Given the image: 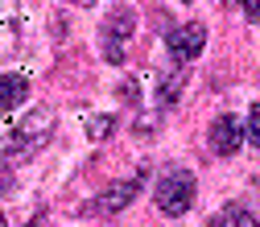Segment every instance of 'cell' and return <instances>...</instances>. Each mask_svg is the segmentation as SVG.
<instances>
[{
  "mask_svg": "<svg viewBox=\"0 0 260 227\" xmlns=\"http://www.w3.org/2000/svg\"><path fill=\"white\" fill-rule=\"evenodd\" d=\"M62 5H79V9H91L95 0H62Z\"/></svg>",
  "mask_w": 260,
  "mask_h": 227,
  "instance_id": "5bb4252c",
  "label": "cell"
},
{
  "mask_svg": "<svg viewBox=\"0 0 260 227\" xmlns=\"http://www.w3.org/2000/svg\"><path fill=\"white\" fill-rule=\"evenodd\" d=\"M203 46H207V29L199 21H186V25H178L174 34H170V54L178 62H194V58L203 54Z\"/></svg>",
  "mask_w": 260,
  "mask_h": 227,
  "instance_id": "52a82bcc",
  "label": "cell"
},
{
  "mask_svg": "<svg viewBox=\"0 0 260 227\" xmlns=\"http://www.w3.org/2000/svg\"><path fill=\"white\" fill-rule=\"evenodd\" d=\"M141 186H145V174L137 170L133 178H120V182H112L100 199H95V215H120L128 203H137V194H141Z\"/></svg>",
  "mask_w": 260,
  "mask_h": 227,
  "instance_id": "5b68a950",
  "label": "cell"
},
{
  "mask_svg": "<svg viewBox=\"0 0 260 227\" xmlns=\"http://www.w3.org/2000/svg\"><path fill=\"white\" fill-rule=\"evenodd\" d=\"M25 42V9L21 0H0V62L13 58Z\"/></svg>",
  "mask_w": 260,
  "mask_h": 227,
  "instance_id": "277c9868",
  "label": "cell"
},
{
  "mask_svg": "<svg viewBox=\"0 0 260 227\" xmlns=\"http://www.w3.org/2000/svg\"><path fill=\"white\" fill-rule=\"evenodd\" d=\"M133 38H137V13L128 5H116L104 17V25H100V50H104V58L112 62V67H120V62L128 58Z\"/></svg>",
  "mask_w": 260,
  "mask_h": 227,
  "instance_id": "7a4b0ae2",
  "label": "cell"
},
{
  "mask_svg": "<svg viewBox=\"0 0 260 227\" xmlns=\"http://www.w3.org/2000/svg\"><path fill=\"white\" fill-rule=\"evenodd\" d=\"M211 227H219V223H211Z\"/></svg>",
  "mask_w": 260,
  "mask_h": 227,
  "instance_id": "ac0fdd59",
  "label": "cell"
},
{
  "mask_svg": "<svg viewBox=\"0 0 260 227\" xmlns=\"http://www.w3.org/2000/svg\"><path fill=\"white\" fill-rule=\"evenodd\" d=\"M244 17L252 25H260V0H244Z\"/></svg>",
  "mask_w": 260,
  "mask_h": 227,
  "instance_id": "4fadbf2b",
  "label": "cell"
},
{
  "mask_svg": "<svg viewBox=\"0 0 260 227\" xmlns=\"http://www.w3.org/2000/svg\"><path fill=\"white\" fill-rule=\"evenodd\" d=\"M227 227H260V219H256L252 211H240V207H232V211H227Z\"/></svg>",
  "mask_w": 260,
  "mask_h": 227,
  "instance_id": "8fae6325",
  "label": "cell"
},
{
  "mask_svg": "<svg viewBox=\"0 0 260 227\" xmlns=\"http://www.w3.org/2000/svg\"><path fill=\"white\" fill-rule=\"evenodd\" d=\"M186 5H190V0H186Z\"/></svg>",
  "mask_w": 260,
  "mask_h": 227,
  "instance_id": "d6986e66",
  "label": "cell"
},
{
  "mask_svg": "<svg viewBox=\"0 0 260 227\" xmlns=\"http://www.w3.org/2000/svg\"><path fill=\"white\" fill-rule=\"evenodd\" d=\"M0 227H9V219H5V211H0Z\"/></svg>",
  "mask_w": 260,
  "mask_h": 227,
  "instance_id": "9a60e30c",
  "label": "cell"
},
{
  "mask_svg": "<svg viewBox=\"0 0 260 227\" xmlns=\"http://www.w3.org/2000/svg\"><path fill=\"white\" fill-rule=\"evenodd\" d=\"M25 100H29V79L5 71V75H0V112H13V108H21Z\"/></svg>",
  "mask_w": 260,
  "mask_h": 227,
  "instance_id": "ba28073f",
  "label": "cell"
},
{
  "mask_svg": "<svg viewBox=\"0 0 260 227\" xmlns=\"http://www.w3.org/2000/svg\"><path fill=\"white\" fill-rule=\"evenodd\" d=\"M244 145V124L236 116H215L211 124V153L215 157H236Z\"/></svg>",
  "mask_w": 260,
  "mask_h": 227,
  "instance_id": "8992f818",
  "label": "cell"
},
{
  "mask_svg": "<svg viewBox=\"0 0 260 227\" xmlns=\"http://www.w3.org/2000/svg\"><path fill=\"white\" fill-rule=\"evenodd\" d=\"M112 128H116V120H112V116H95V120L87 124V137H91V141H108Z\"/></svg>",
  "mask_w": 260,
  "mask_h": 227,
  "instance_id": "30bf717a",
  "label": "cell"
},
{
  "mask_svg": "<svg viewBox=\"0 0 260 227\" xmlns=\"http://www.w3.org/2000/svg\"><path fill=\"white\" fill-rule=\"evenodd\" d=\"M153 203H157V211H161V215H170V219L186 215V211H190V203H194V174H190V170H170L166 178L157 182Z\"/></svg>",
  "mask_w": 260,
  "mask_h": 227,
  "instance_id": "3957f363",
  "label": "cell"
},
{
  "mask_svg": "<svg viewBox=\"0 0 260 227\" xmlns=\"http://www.w3.org/2000/svg\"><path fill=\"white\" fill-rule=\"evenodd\" d=\"M182 79H186L182 71H174V75H166V79H161V91H157V104H161V108L178 100V91H182Z\"/></svg>",
  "mask_w": 260,
  "mask_h": 227,
  "instance_id": "9c48e42d",
  "label": "cell"
},
{
  "mask_svg": "<svg viewBox=\"0 0 260 227\" xmlns=\"http://www.w3.org/2000/svg\"><path fill=\"white\" fill-rule=\"evenodd\" d=\"M256 194H260V182H256Z\"/></svg>",
  "mask_w": 260,
  "mask_h": 227,
  "instance_id": "e0dca14e",
  "label": "cell"
},
{
  "mask_svg": "<svg viewBox=\"0 0 260 227\" xmlns=\"http://www.w3.org/2000/svg\"><path fill=\"white\" fill-rule=\"evenodd\" d=\"M227 5H244V0H227Z\"/></svg>",
  "mask_w": 260,
  "mask_h": 227,
  "instance_id": "2e32d148",
  "label": "cell"
},
{
  "mask_svg": "<svg viewBox=\"0 0 260 227\" xmlns=\"http://www.w3.org/2000/svg\"><path fill=\"white\" fill-rule=\"evenodd\" d=\"M54 108H34V112H25V120L13 128V133L5 137V161H21V157H29L38 145H46L50 141V133H54Z\"/></svg>",
  "mask_w": 260,
  "mask_h": 227,
  "instance_id": "6da1fadb",
  "label": "cell"
},
{
  "mask_svg": "<svg viewBox=\"0 0 260 227\" xmlns=\"http://www.w3.org/2000/svg\"><path fill=\"white\" fill-rule=\"evenodd\" d=\"M244 137H248V141H252V145L260 149V104H256V108L248 112V128H244Z\"/></svg>",
  "mask_w": 260,
  "mask_h": 227,
  "instance_id": "7c38bea8",
  "label": "cell"
}]
</instances>
